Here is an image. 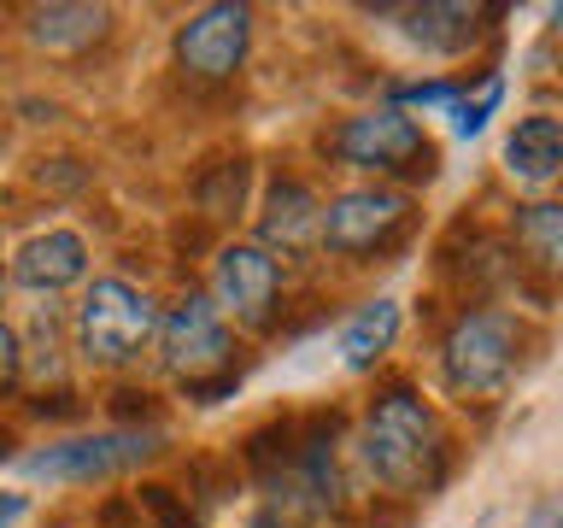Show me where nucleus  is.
Wrapping results in <instances>:
<instances>
[{"label":"nucleus","mask_w":563,"mask_h":528,"mask_svg":"<svg viewBox=\"0 0 563 528\" xmlns=\"http://www.w3.org/2000/svg\"><path fill=\"white\" fill-rule=\"evenodd\" d=\"M358 458L382 487L422 493V487L440 482V470H446V429H440V417L417 394L394 387V394H382L369 405L364 435H358Z\"/></svg>","instance_id":"nucleus-1"},{"label":"nucleus","mask_w":563,"mask_h":528,"mask_svg":"<svg viewBox=\"0 0 563 528\" xmlns=\"http://www.w3.org/2000/svg\"><path fill=\"white\" fill-rule=\"evenodd\" d=\"M158 352H165L170 376L188 382V394L218 399L235 387V370H229L235 334H229V323L218 317V306H211L206 294H183L165 317H158Z\"/></svg>","instance_id":"nucleus-2"},{"label":"nucleus","mask_w":563,"mask_h":528,"mask_svg":"<svg viewBox=\"0 0 563 528\" xmlns=\"http://www.w3.org/2000/svg\"><path fill=\"white\" fill-rule=\"evenodd\" d=\"M522 352V329L510 311H464L440 341V370L457 399H493L505 394L510 370Z\"/></svg>","instance_id":"nucleus-3"},{"label":"nucleus","mask_w":563,"mask_h":528,"mask_svg":"<svg viewBox=\"0 0 563 528\" xmlns=\"http://www.w3.org/2000/svg\"><path fill=\"white\" fill-rule=\"evenodd\" d=\"M153 341H158V306L147 294L130 288V282H118V276L88 282V294L77 306V346H82L88 364L118 370V364L141 359Z\"/></svg>","instance_id":"nucleus-4"},{"label":"nucleus","mask_w":563,"mask_h":528,"mask_svg":"<svg viewBox=\"0 0 563 528\" xmlns=\"http://www.w3.org/2000/svg\"><path fill=\"white\" fill-rule=\"evenodd\" d=\"M329 153L352 170H399V176H434V147L422 135V123L399 106H376V112L346 118L341 130L329 135Z\"/></svg>","instance_id":"nucleus-5"},{"label":"nucleus","mask_w":563,"mask_h":528,"mask_svg":"<svg viewBox=\"0 0 563 528\" xmlns=\"http://www.w3.org/2000/svg\"><path fill=\"white\" fill-rule=\"evenodd\" d=\"M405 223H411V200H405L399 188H382V183L346 188L323 206L317 246H329V253H341V258H364V253H376V246L394 241Z\"/></svg>","instance_id":"nucleus-6"},{"label":"nucleus","mask_w":563,"mask_h":528,"mask_svg":"<svg viewBox=\"0 0 563 528\" xmlns=\"http://www.w3.org/2000/svg\"><path fill=\"white\" fill-rule=\"evenodd\" d=\"M211 306H218V317L229 323H246V329H271L276 317V299H282V271L276 258L264 253V246L253 241H229L218 258H211Z\"/></svg>","instance_id":"nucleus-7"},{"label":"nucleus","mask_w":563,"mask_h":528,"mask_svg":"<svg viewBox=\"0 0 563 528\" xmlns=\"http://www.w3.org/2000/svg\"><path fill=\"white\" fill-rule=\"evenodd\" d=\"M253 47V12L241 0H218V7H200L176 30V65L188 70L194 82H229Z\"/></svg>","instance_id":"nucleus-8"},{"label":"nucleus","mask_w":563,"mask_h":528,"mask_svg":"<svg viewBox=\"0 0 563 528\" xmlns=\"http://www.w3.org/2000/svg\"><path fill=\"white\" fill-rule=\"evenodd\" d=\"M153 452H158L153 435L112 429V435H77V440H59V447H47V452H30L24 470L47 475V482H106V475L130 470Z\"/></svg>","instance_id":"nucleus-9"},{"label":"nucleus","mask_w":563,"mask_h":528,"mask_svg":"<svg viewBox=\"0 0 563 528\" xmlns=\"http://www.w3.org/2000/svg\"><path fill=\"white\" fill-rule=\"evenodd\" d=\"M82 276H88V241L77 229H47V235H30L12 253V282L30 294H59Z\"/></svg>","instance_id":"nucleus-10"},{"label":"nucleus","mask_w":563,"mask_h":528,"mask_svg":"<svg viewBox=\"0 0 563 528\" xmlns=\"http://www.w3.org/2000/svg\"><path fill=\"white\" fill-rule=\"evenodd\" d=\"M317 223H323V200L306 188V183H276L264 194V211H258V241L264 253H311L317 246Z\"/></svg>","instance_id":"nucleus-11"},{"label":"nucleus","mask_w":563,"mask_h":528,"mask_svg":"<svg viewBox=\"0 0 563 528\" xmlns=\"http://www.w3.org/2000/svg\"><path fill=\"white\" fill-rule=\"evenodd\" d=\"M30 42L47 53V59H77L95 42L112 35V12L106 7H82V0H53V7H35L24 18Z\"/></svg>","instance_id":"nucleus-12"},{"label":"nucleus","mask_w":563,"mask_h":528,"mask_svg":"<svg viewBox=\"0 0 563 528\" xmlns=\"http://www.w3.org/2000/svg\"><path fill=\"white\" fill-rule=\"evenodd\" d=\"M505 170L522 188H545L563 170V123L552 112H528L517 118V130L505 135Z\"/></svg>","instance_id":"nucleus-13"},{"label":"nucleus","mask_w":563,"mask_h":528,"mask_svg":"<svg viewBox=\"0 0 563 528\" xmlns=\"http://www.w3.org/2000/svg\"><path fill=\"white\" fill-rule=\"evenodd\" d=\"M405 35L429 53H470L482 42V7H464V0H434V7H405Z\"/></svg>","instance_id":"nucleus-14"},{"label":"nucleus","mask_w":563,"mask_h":528,"mask_svg":"<svg viewBox=\"0 0 563 528\" xmlns=\"http://www.w3.org/2000/svg\"><path fill=\"white\" fill-rule=\"evenodd\" d=\"M399 299H369V306H358L341 323V359L352 364V370H364V364H376L387 346L399 341Z\"/></svg>","instance_id":"nucleus-15"},{"label":"nucleus","mask_w":563,"mask_h":528,"mask_svg":"<svg viewBox=\"0 0 563 528\" xmlns=\"http://www.w3.org/2000/svg\"><path fill=\"white\" fill-rule=\"evenodd\" d=\"M517 246H522V258H534L540 271H552L558 253H563V206H552V200L528 206L517 218Z\"/></svg>","instance_id":"nucleus-16"},{"label":"nucleus","mask_w":563,"mask_h":528,"mask_svg":"<svg viewBox=\"0 0 563 528\" xmlns=\"http://www.w3.org/2000/svg\"><path fill=\"white\" fill-rule=\"evenodd\" d=\"M246 183H253V165H246V158H223V165L200 183L206 218H235V211L246 206Z\"/></svg>","instance_id":"nucleus-17"},{"label":"nucleus","mask_w":563,"mask_h":528,"mask_svg":"<svg viewBox=\"0 0 563 528\" xmlns=\"http://www.w3.org/2000/svg\"><path fill=\"white\" fill-rule=\"evenodd\" d=\"M499 95H505V82H499V77H487L482 88H475V100H470V95H464V100H452V130H457V135H475V130H482V123L493 118Z\"/></svg>","instance_id":"nucleus-18"},{"label":"nucleus","mask_w":563,"mask_h":528,"mask_svg":"<svg viewBox=\"0 0 563 528\" xmlns=\"http://www.w3.org/2000/svg\"><path fill=\"white\" fill-rule=\"evenodd\" d=\"M141 505H147V510H153V517L165 522V528H194V517H188V510L170 499V487H141Z\"/></svg>","instance_id":"nucleus-19"},{"label":"nucleus","mask_w":563,"mask_h":528,"mask_svg":"<svg viewBox=\"0 0 563 528\" xmlns=\"http://www.w3.org/2000/svg\"><path fill=\"white\" fill-rule=\"evenodd\" d=\"M18 376H24V341L12 323H0V387H12Z\"/></svg>","instance_id":"nucleus-20"},{"label":"nucleus","mask_w":563,"mask_h":528,"mask_svg":"<svg viewBox=\"0 0 563 528\" xmlns=\"http://www.w3.org/2000/svg\"><path fill=\"white\" fill-rule=\"evenodd\" d=\"M399 100H411V106H452L457 100V82H405Z\"/></svg>","instance_id":"nucleus-21"},{"label":"nucleus","mask_w":563,"mask_h":528,"mask_svg":"<svg viewBox=\"0 0 563 528\" xmlns=\"http://www.w3.org/2000/svg\"><path fill=\"white\" fill-rule=\"evenodd\" d=\"M24 517V493H0V528Z\"/></svg>","instance_id":"nucleus-22"}]
</instances>
